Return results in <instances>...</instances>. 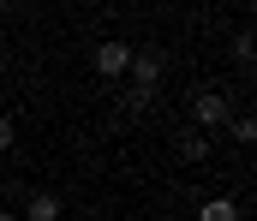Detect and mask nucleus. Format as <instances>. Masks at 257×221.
Here are the masks:
<instances>
[{"instance_id": "f257e3e1", "label": "nucleus", "mask_w": 257, "mask_h": 221, "mask_svg": "<svg viewBox=\"0 0 257 221\" xmlns=\"http://www.w3.org/2000/svg\"><path fill=\"white\" fill-rule=\"evenodd\" d=\"M227 114H233V102H227L221 90H197L192 96V120L197 126H227Z\"/></svg>"}, {"instance_id": "f03ea898", "label": "nucleus", "mask_w": 257, "mask_h": 221, "mask_svg": "<svg viewBox=\"0 0 257 221\" xmlns=\"http://www.w3.org/2000/svg\"><path fill=\"white\" fill-rule=\"evenodd\" d=\"M126 66H132V48H126V42H102V48H96V72H102V78H120Z\"/></svg>"}, {"instance_id": "7ed1b4c3", "label": "nucleus", "mask_w": 257, "mask_h": 221, "mask_svg": "<svg viewBox=\"0 0 257 221\" xmlns=\"http://www.w3.org/2000/svg\"><path fill=\"white\" fill-rule=\"evenodd\" d=\"M132 84H138V90H156V84H162V54H138V48H132Z\"/></svg>"}, {"instance_id": "20e7f679", "label": "nucleus", "mask_w": 257, "mask_h": 221, "mask_svg": "<svg viewBox=\"0 0 257 221\" xmlns=\"http://www.w3.org/2000/svg\"><path fill=\"white\" fill-rule=\"evenodd\" d=\"M174 155H180V161H203V155H209V144H203V132H174Z\"/></svg>"}, {"instance_id": "39448f33", "label": "nucleus", "mask_w": 257, "mask_h": 221, "mask_svg": "<svg viewBox=\"0 0 257 221\" xmlns=\"http://www.w3.org/2000/svg\"><path fill=\"white\" fill-rule=\"evenodd\" d=\"M30 221H60V197L54 191H30V209H24Z\"/></svg>"}, {"instance_id": "423d86ee", "label": "nucleus", "mask_w": 257, "mask_h": 221, "mask_svg": "<svg viewBox=\"0 0 257 221\" xmlns=\"http://www.w3.org/2000/svg\"><path fill=\"white\" fill-rule=\"evenodd\" d=\"M197 221H239V203H233V197H209V203L197 209Z\"/></svg>"}, {"instance_id": "0eeeda50", "label": "nucleus", "mask_w": 257, "mask_h": 221, "mask_svg": "<svg viewBox=\"0 0 257 221\" xmlns=\"http://www.w3.org/2000/svg\"><path fill=\"white\" fill-rule=\"evenodd\" d=\"M150 96H156V90H138V84H132L126 96H120V114H126V120H132V114H144V108H150Z\"/></svg>"}, {"instance_id": "6e6552de", "label": "nucleus", "mask_w": 257, "mask_h": 221, "mask_svg": "<svg viewBox=\"0 0 257 221\" xmlns=\"http://www.w3.org/2000/svg\"><path fill=\"white\" fill-rule=\"evenodd\" d=\"M257 138V120H233V144H251Z\"/></svg>"}, {"instance_id": "1a4fd4ad", "label": "nucleus", "mask_w": 257, "mask_h": 221, "mask_svg": "<svg viewBox=\"0 0 257 221\" xmlns=\"http://www.w3.org/2000/svg\"><path fill=\"white\" fill-rule=\"evenodd\" d=\"M12 138H18V132H12V120H6V114H0V155H6V149H12Z\"/></svg>"}, {"instance_id": "9d476101", "label": "nucleus", "mask_w": 257, "mask_h": 221, "mask_svg": "<svg viewBox=\"0 0 257 221\" xmlns=\"http://www.w3.org/2000/svg\"><path fill=\"white\" fill-rule=\"evenodd\" d=\"M0 221H24V215H12V209H0Z\"/></svg>"}, {"instance_id": "9b49d317", "label": "nucleus", "mask_w": 257, "mask_h": 221, "mask_svg": "<svg viewBox=\"0 0 257 221\" xmlns=\"http://www.w3.org/2000/svg\"><path fill=\"white\" fill-rule=\"evenodd\" d=\"M0 6H12V0H0Z\"/></svg>"}]
</instances>
